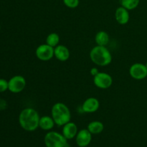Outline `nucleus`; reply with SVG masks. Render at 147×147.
<instances>
[{
  "label": "nucleus",
  "mask_w": 147,
  "mask_h": 147,
  "mask_svg": "<svg viewBox=\"0 0 147 147\" xmlns=\"http://www.w3.org/2000/svg\"><path fill=\"white\" fill-rule=\"evenodd\" d=\"M92 141V134L87 129L78 131L76 136V144L79 147H86Z\"/></svg>",
  "instance_id": "1a4fd4ad"
},
{
  "label": "nucleus",
  "mask_w": 147,
  "mask_h": 147,
  "mask_svg": "<svg viewBox=\"0 0 147 147\" xmlns=\"http://www.w3.org/2000/svg\"><path fill=\"white\" fill-rule=\"evenodd\" d=\"M100 107V102L97 98L90 97L86 99L82 104V110L83 112L88 113H92L97 111Z\"/></svg>",
  "instance_id": "9d476101"
},
{
  "label": "nucleus",
  "mask_w": 147,
  "mask_h": 147,
  "mask_svg": "<svg viewBox=\"0 0 147 147\" xmlns=\"http://www.w3.org/2000/svg\"><path fill=\"white\" fill-rule=\"evenodd\" d=\"M9 89L13 93H21L26 86V80L23 76H15L9 79L8 81Z\"/></svg>",
  "instance_id": "0eeeda50"
},
{
  "label": "nucleus",
  "mask_w": 147,
  "mask_h": 147,
  "mask_svg": "<svg viewBox=\"0 0 147 147\" xmlns=\"http://www.w3.org/2000/svg\"><path fill=\"white\" fill-rule=\"evenodd\" d=\"M115 19L119 24L122 25L127 24L130 19L129 10L122 6L118 7L115 11Z\"/></svg>",
  "instance_id": "ddd939ff"
},
{
  "label": "nucleus",
  "mask_w": 147,
  "mask_h": 147,
  "mask_svg": "<svg viewBox=\"0 0 147 147\" xmlns=\"http://www.w3.org/2000/svg\"><path fill=\"white\" fill-rule=\"evenodd\" d=\"M140 0H121V4L126 9H135L139 6Z\"/></svg>",
  "instance_id": "a211bd4d"
},
{
  "label": "nucleus",
  "mask_w": 147,
  "mask_h": 147,
  "mask_svg": "<svg viewBox=\"0 0 147 147\" xmlns=\"http://www.w3.org/2000/svg\"><path fill=\"white\" fill-rule=\"evenodd\" d=\"M145 65H146V68H147V62L146 63V64H145Z\"/></svg>",
  "instance_id": "4be33fe9"
},
{
  "label": "nucleus",
  "mask_w": 147,
  "mask_h": 147,
  "mask_svg": "<svg viewBox=\"0 0 147 147\" xmlns=\"http://www.w3.org/2000/svg\"><path fill=\"white\" fill-rule=\"evenodd\" d=\"M35 55L41 61H48L54 57V47L47 44H42L36 49Z\"/></svg>",
  "instance_id": "423d86ee"
},
{
  "label": "nucleus",
  "mask_w": 147,
  "mask_h": 147,
  "mask_svg": "<svg viewBox=\"0 0 147 147\" xmlns=\"http://www.w3.org/2000/svg\"><path fill=\"white\" fill-rule=\"evenodd\" d=\"M59 42H60V36L55 32L50 33L47 36L46 38V44L48 45L51 46L53 47H55L56 46L58 45Z\"/></svg>",
  "instance_id": "f3484780"
},
{
  "label": "nucleus",
  "mask_w": 147,
  "mask_h": 147,
  "mask_svg": "<svg viewBox=\"0 0 147 147\" xmlns=\"http://www.w3.org/2000/svg\"><path fill=\"white\" fill-rule=\"evenodd\" d=\"M40 119V115L35 109L26 108L20 112L19 123L20 126L26 131H34L39 128Z\"/></svg>",
  "instance_id": "f257e3e1"
},
{
  "label": "nucleus",
  "mask_w": 147,
  "mask_h": 147,
  "mask_svg": "<svg viewBox=\"0 0 147 147\" xmlns=\"http://www.w3.org/2000/svg\"><path fill=\"white\" fill-rule=\"evenodd\" d=\"M78 132V129L77 125L73 122H68L63 126L62 134L67 140L76 138Z\"/></svg>",
  "instance_id": "9b49d317"
},
{
  "label": "nucleus",
  "mask_w": 147,
  "mask_h": 147,
  "mask_svg": "<svg viewBox=\"0 0 147 147\" xmlns=\"http://www.w3.org/2000/svg\"><path fill=\"white\" fill-rule=\"evenodd\" d=\"M0 30H1V27H0Z\"/></svg>",
  "instance_id": "5701e85b"
},
{
  "label": "nucleus",
  "mask_w": 147,
  "mask_h": 147,
  "mask_svg": "<svg viewBox=\"0 0 147 147\" xmlns=\"http://www.w3.org/2000/svg\"><path fill=\"white\" fill-rule=\"evenodd\" d=\"M87 129L91 133V134H99L102 133L104 129V125L101 121H93L90 122L88 125Z\"/></svg>",
  "instance_id": "2eb2a0df"
},
{
  "label": "nucleus",
  "mask_w": 147,
  "mask_h": 147,
  "mask_svg": "<svg viewBox=\"0 0 147 147\" xmlns=\"http://www.w3.org/2000/svg\"><path fill=\"white\" fill-rule=\"evenodd\" d=\"M90 58L98 66L109 65L112 61V55L106 46L96 45L90 52Z\"/></svg>",
  "instance_id": "7ed1b4c3"
},
{
  "label": "nucleus",
  "mask_w": 147,
  "mask_h": 147,
  "mask_svg": "<svg viewBox=\"0 0 147 147\" xmlns=\"http://www.w3.org/2000/svg\"><path fill=\"white\" fill-rule=\"evenodd\" d=\"M63 1L66 7L70 9L76 8L80 4V0H63Z\"/></svg>",
  "instance_id": "6ab92c4d"
},
{
  "label": "nucleus",
  "mask_w": 147,
  "mask_h": 147,
  "mask_svg": "<svg viewBox=\"0 0 147 147\" xmlns=\"http://www.w3.org/2000/svg\"><path fill=\"white\" fill-rule=\"evenodd\" d=\"M55 123L52 116H43L40 117L39 127L44 131H50L54 128Z\"/></svg>",
  "instance_id": "4468645a"
},
{
  "label": "nucleus",
  "mask_w": 147,
  "mask_h": 147,
  "mask_svg": "<svg viewBox=\"0 0 147 147\" xmlns=\"http://www.w3.org/2000/svg\"><path fill=\"white\" fill-rule=\"evenodd\" d=\"M93 83L98 88L107 89L113 84V78L109 73L98 72L93 76Z\"/></svg>",
  "instance_id": "39448f33"
},
{
  "label": "nucleus",
  "mask_w": 147,
  "mask_h": 147,
  "mask_svg": "<svg viewBox=\"0 0 147 147\" xmlns=\"http://www.w3.org/2000/svg\"><path fill=\"white\" fill-rule=\"evenodd\" d=\"M9 89V83L5 79L0 78V93H4Z\"/></svg>",
  "instance_id": "aec40b11"
},
{
  "label": "nucleus",
  "mask_w": 147,
  "mask_h": 147,
  "mask_svg": "<svg viewBox=\"0 0 147 147\" xmlns=\"http://www.w3.org/2000/svg\"><path fill=\"white\" fill-rule=\"evenodd\" d=\"M70 50L63 45H58L54 48V57L61 62L67 61L70 57Z\"/></svg>",
  "instance_id": "f8f14e48"
},
{
  "label": "nucleus",
  "mask_w": 147,
  "mask_h": 147,
  "mask_svg": "<svg viewBox=\"0 0 147 147\" xmlns=\"http://www.w3.org/2000/svg\"><path fill=\"white\" fill-rule=\"evenodd\" d=\"M46 147H67V139L63 135L54 131H48L44 138Z\"/></svg>",
  "instance_id": "20e7f679"
},
{
  "label": "nucleus",
  "mask_w": 147,
  "mask_h": 147,
  "mask_svg": "<svg viewBox=\"0 0 147 147\" xmlns=\"http://www.w3.org/2000/svg\"><path fill=\"white\" fill-rule=\"evenodd\" d=\"M129 75L134 80H142L147 77V68L144 64L136 63L129 68Z\"/></svg>",
  "instance_id": "6e6552de"
},
{
  "label": "nucleus",
  "mask_w": 147,
  "mask_h": 147,
  "mask_svg": "<svg viewBox=\"0 0 147 147\" xmlns=\"http://www.w3.org/2000/svg\"><path fill=\"white\" fill-rule=\"evenodd\" d=\"M98 73V70L96 68H93L90 70V73H92V75H93V76H96Z\"/></svg>",
  "instance_id": "412c9836"
},
{
  "label": "nucleus",
  "mask_w": 147,
  "mask_h": 147,
  "mask_svg": "<svg viewBox=\"0 0 147 147\" xmlns=\"http://www.w3.org/2000/svg\"><path fill=\"white\" fill-rule=\"evenodd\" d=\"M109 35L106 32L99 31L95 36V41L97 45L106 46L109 42Z\"/></svg>",
  "instance_id": "dca6fc26"
},
{
  "label": "nucleus",
  "mask_w": 147,
  "mask_h": 147,
  "mask_svg": "<svg viewBox=\"0 0 147 147\" xmlns=\"http://www.w3.org/2000/svg\"><path fill=\"white\" fill-rule=\"evenodd\" d=\"M67 147H69V146H67Z\"/></svg>",
  "instance_id": "b1692460"
},
{
  "label": "nucleus",
  "mask_w": 147,
  "mask_h": 147,
  "mask_svg": "<svg viewBox=\"0 0 147 147\" xmlns=\"http://www.w3.org/2000/svg\"><path fill=\"white\" fill-rule=\"evenodd\" d=\"M51 116L53 117L55 125L58 126H63L70 121L71 113L69 108L65 103L57 102L52 107Z\"/></svg>",
  "instance_id": "f03ea898"
}]
</instances>
